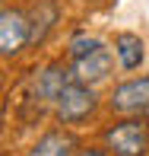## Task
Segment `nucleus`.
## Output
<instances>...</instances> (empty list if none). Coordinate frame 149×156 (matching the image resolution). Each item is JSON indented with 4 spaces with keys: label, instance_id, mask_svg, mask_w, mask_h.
I'll return each mask as SVG.
<instances>
[{
    "label": "nucleus",
    "instance_id": "obj_1",
    "mask_svg": "<svg viewBox=\"0 0 149 156\" xmlns=\"http://www.w3.org/2000/svg\"><path fill=\"white\" fill-rule=\"evenodd\" d=\"M105 147L114 156H146L149 150V124L137 115L130 121H120L105 131Z\"/></svg>",
    "mask_w": 149,
    "mask_h": 156
},
{
    "label": "nucleus",
    "instance_id": "obj_2",
    "mask_svg": "<svg viewBox=\"0 0 149 156\" xmlns=\"http://www.w3.org/2000/svg\"><path fill=\"white\" fill-rule=\"evenodd\" d=\"M54 112H57V118H60L63 124H80V121H86L92 112H95V93H92V86L70 80L67 86L60 89L57 102H54Z\"/></svg>",
    "mask_w": 149,
    "mask_h": 156
},
{
    "label": "nucleus",
    "instance_id": "obj_3",
    "mask_svg": "<svg viewBox=\"0 0 149 156\" xmlns=\"http://www.w3.org/2000/svg\"><path fill=\"white\" fill-rule=\"evenodd\" d=\"M32 38V23H29V13L22 10H10L6 6L0 13V54L3 58H13L19 54Z\"/></svg>",
    "mask_w": 149,
    "mask_h": 156
},
{
    "label": "nucleus",
    "instance_id": "obj_4",
    "mask_svg": "<svg viewBox=\"0 0 149 156\" xmlns=\"http://www.w3.org/2000/svg\"><path fill=\"white\" fill-rule=\"evenodd\" d=\"M111 108L117 115H149V76H137L114 86L111 93Z\"/></svg>",
    "mask_w": 149,
    "mask_h": 156
},
{
    "label": "nucleus",
    "instance_id": "obj_5",
    "mask_svg": "<svg viewBox=\"0 0 149 156\" xmlns=\"http://www.w3.org/2000/svg\"><path fill=\"white\" fill-rule=\"evenodd\" d=\"M111 67H114V54H111V48H95V51L83 54V58L73 61V70H70V80L76 83H86V86H95V83H102L105 76L111 73Z\"/></svg>",
    "mask_w": 149,
    "mask_h": 156
},
{
    "label": "nucleus",
    "instance_id": "obj_6",
    "mask_svg": "<svg viewBox=\"0 0 149 156\" xmlns=\"http://www.w3.org/2000/svg\"><path fill=\"white\" fill-rule=\"evenodd\" d=\"M70 83V70L63 67V64H51V67H45L41 73H35L32 80V99L35 102H57L60 89Z\"/></svg>",
    "mask_w": 149,
    "mask_h": 156
},
{
    "label": "nucleus",
    "instance_id": "obj_7",
    "mask_svg": "<svg viewBox=\"0 0 149 156\" xmlns=\"http://www.w3.org/2000/svg\"><path fill=\"white\" fill-rule=\"evenodd\" d=\"M76 150V140L73 134H63V131H48L38 144L32 147L29 156H73Z\"/></svg>",
    "mask_w": 149,
    "mask_h": 156
},
{
    "label": "nucleus",
    "instance_id": "obj_8",
    "mask_svg": "<svg viewBox=\"0 0 149 156\" xmlns=\"http://www.w3.org/2000/svg\"><path fill=\"white\" fill-rule=\"evenodd\" d=\"M29 23H32V38L29 41L38 45V41L48 35V29L57 23V6H54L51 0H38V3L29 10Z\"/></svg>",
    "mask_w": 149,
    "mask_h": 156
},
{
    "label": "nucleus",
    "instance_id": "obj_9",
    "mask_svg": "<svg viewBox=\"0 0 149 156\" xmlns=\"http://www.w3.org/2000/svg\"><path fill=\"white\" fill-rule=\"evenodd\" d=\"M114 54H117V61H120L124 70H137L140 61H143V41H140V35L120 32L114 38Z\"/></svg>",
    "mask_w": 149,
    "mask_h": 156
},
{
    "label": "nucleus",
    "instance_id": "obj_10",
    "mask_svg": "<svg viewBox=\"0 0 149 156\" xmlns=\"http://www.w3.org/2000/svg\"><path fill=\"white\" fill-rule=\"evenodd\" d=\"M95 48H102V41L98 38H92V35H76L73 41H70V58H83V54H89V51H95Z\"/></svg>",
    "mask_w": 149,
    "mask_h": 156
},
{
    "label": "nucleus",
    "instance_id": "obj_11",
    "mask_svg": "<svg viewBox=\"0 0 149 156\" xmlns=\"http://www.w3.org/2000/svg\"><path fill=\"white\" fill-rule=\"evenodd\" d=\"M76 156H105L102 150H83V153H76Z\"/></svg>",
    "mask_w": 149,
    "mask_h": 156
}]
</instances>
